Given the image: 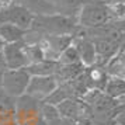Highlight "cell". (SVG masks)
I'll return each mask as SVG.
<instances>
[{"instance_id":"ffe728a7","label":"cell","mask_w":125,"mask_h":125,"mask_svg":"<svg viewBox=\"0 0 125 125\" xmlns=\"http://www.w3.org/2000/svg\"><path fill=\"white\" fill-rule=\"evenodd\" d=\"M118 100H121V101H124V100H125V94H124V96H121V97L118 98Z\"/></svg>"},{"instance_id":"9c48e42d","label":"cell","mask_w":125,"mask_h":125,"mask_svg":"<svg viewBox=\"0 0 125 125\" xmlns=\"http://www.w3.org/2000/svg\"><path fill=\"white\" fill-rule=\"evenodd\" d=\"M87 1L89 0H52V6L55 7V11L58 14L76 18L82 6Z\"/></svg>"},{"instance_id":"52a82bcc","label":"cell","mask_w":125,"mask_h":125,"mask_svg":"<svg viewBox=\"0 0 125 125\" xmlns=\"http://www.w3.org/2000/svg\"><path fill=\"white\" fill-rule=\"evenodd\" d=\"M93 44H94V49H96L97 61L96 63L103 59V62H107L115 55V52L118 51L119 41L113 40V38H94Z\"/></svg>"},{"instance_id":"2e32d148","label":"cell","mask_w":125,"mask_h":125,"mask_svg":"<svg viewBox=\"0 0 125 125\" xmlns=\"http://www.w3.org/2000/svg\"><path fill=\"white\" fill-rule=\"evenodd\" d=\"M40 114H41V117L45 119V121H48V122H52V121H56V119L61 118L56 107L55 105H51V104H45V103L41 107Z\"/></svg>"},{"instance_id":"44dd1931","label":"cell","mask_w":125,"mask_h":125,"mask_svg":"<svg viewBox=\"0 0 125 125\" xmlns=\"http://www.w3.org/2000/svg\"><path fill=\"white\" fill-rule=\"evenodd\" d=\"M3 45H4V44H3V42H1V40H0V49H1V48H3Z\"/></svg>"},{"instance_id":"9a60e30c","label":"cell","mask_w":125,"mask_h":125,"mask_svg":"<svg viewBox=\"0 0 125 125\" xmlns=\"http://www.w3.org/2000/svg\"><path fill=\"white\" fill-rule=\"evenodd\" d=\"M58 63L59 65H74V63H82L80 62L79 53L76 46L72 44L70 46H68L63 52H61V55L58 56Z\"/></svg>"},{"instance_id":"ac0fdd59","label":"cell","mask_w":125,"mask_h":125,"mask_svg":"<svg viewBox=\"0 0 125 125\" xmlns=\"http://www.w3.org/2000/svg\"><path fill=\"white\" fill-rule=\"evenodd\" d=\"M0 125H18V124H17V121H7V122H3Z\"/></svg>"},{"instance_id":"d6986e66","label":"cell","mask_w":125,"mask_h":125,"mask_svg":"<svg viewBox=\"0 0 125 125\" xmlns=\"http://www.w3.org/2000/svg\"><path fill=\"white\" fill-rule=\"evenodd\" d=\"M0 91H3V72H0Z\"/></svg>"},{"instance_id":"8fae6325","label":"cell","mask_w":125,"mask_h":125,"mask_svg":"<svg viewBox=\"0 0 125 125\" xmlns=\"http://www.w3.org/2000/svg\"><path fill=\"white\" fill-rule=\"evenodd\" d=\"M59 63L56 61H49V59H44L41 62L32 63L27 66V72L31 76H53L56 72Z\"/></svg>"},{"instance_id":"7402d4cb","label":"cell","mask_w":125,"mask_h":125,"mask_svg":"<svg viewBox=\"0 0 125 125\" xmlns=\"http://www.w3.org/2000/svg\"><path fill=\"white\" fill-rule=\"evenodd\" d=\"M48 1H49V3H51V4H52V0H48Z\"/></svg>"},{"instance_id":"5b68a950","label":"cell","mask_w":125,"mask_h":125,"mask_svg":"<svg viewBox=\"0 0 125 125\" xmlns=\"http://www.w3.org/2000/svg\"><path fill=\"white\" fill-rule=\"evenodd\" d=\"M56 87L58 82L55 79V76H31L25 94L31 96L38 101H42Z\"/></svg>"},{"instance_id":"277c9868","label":"cell","mask_w":125,"mask_h":125,"mask_svg":"<svg viewBox=\"0 0 125 125\" xmlns=\"http://www.w3.org/2000/svg\"><path fill=\"white\" fill-rule=\"evenodd\" d=\"M34 13L28 9L11 3L7 7H0V24H13L23 30H30L34 20Z\"/></svg>"},{"instance_id":"7c38bea8","label":"cell","mask_w":125,"mask_h":125,"mask_svg":"<svg viewBox=\"0 0 125 125\" xmlns=\"http://www.w3.org/2000/svg\"><path fill=\"white\" fill-rule=\"evenodd\" d=\"M59 117L66 119H77L82 114V103H77L73 98H66L65 101L56 105Z\"/></svg>"},{"instance_id":"e0dca14e","label":"cell","mask_w":125,"mask_h":125,"mask_svg":"<svg viewBox=\"0 0 125 125\" xmlns=\"http://www.w3.org/2000/svg\"><path fill=\"white\" fill-rule=\"evenodd\" d=\"M4 70H7V66L4 62V58H3V53L0 51V72H4Z\"/></svg>"},{"instance_id":"4fadbf2b","label":"cell","mask_w":125,"mask_h":125,"mask_svg":"<svg viewBox=\"0 0 125 125\" xmlns=\"http://www.w3.org/2000/svg\"><path fill=\"white\" fill-rule=\"evenodd\" d=\"M25 30L13 24H0V40L3 44H13L23 41Z\"/></svg>"},{"instance_id":"8992f818","label":"cell","mask_w":125,"mask_h":125,"mask_svg":"<svg viewBox=\"0 0 125 125\" xmlns=\"http://www.w3.org/2000/svg\"><path fill=\"white\" fill-rule=\"evenodd\" d=\"M4 58L7 69H23L28 66V59L24 51V42H13V44H4L0 49Z\"/></svg>"},{"instance_id":"3957f363","label":"cell","mask_w":125,"mask_h":125,"mask_svg":"<svg viewBox=\"0 0 125 125\" xmlns=\"http://www.w3.org/2000/svg\"><path fill=\"white\" fill-rule=\"evenodd\" d=\"M31 74L27 69H7L3 72V91L9 96L17 97L25 94Z\"/></svg>"},{"instance_id":"5bb4252c","label":"cell","mask_w":125,"mask_h":125,"mask_svg":"<svg viewBox=\"0 0 125 125\" xmlns=\"http://www.w3.org/2000/svg\"><path fill=\"white\" fill-rule=\"evenodd\" d=\"M104 91L107 96L113 97V98H119L125 94V80L119 79V77H113V79L107 80Z\"/></svg>"},{"instance_id":"30bf717a","label":"cell","mask_w":125,"mask_h":125,"mask_svg":"<svg viewBox=\"0 0 125 125\" xmlns=\"http://www.w3.org/2000/svg\"><path fill=\"white\" fill-rule=\"evenodd\" d=\"M13 3L28 9L31 13H34L35 16L56 13L55 11V7L52 6L48 0H13Z\"/></svg>"},{"instance_id":"6da1fadb","label":"cell","mask_w":125,"mask_h":125,"mask_svg":"<svg viewBox=\"0 0 125 125\" xmlns=\"http://www.w3.org/2000/svg\"><path fill=\"white\" fill-rule=\"evenodd\" d=\"M77 28V20L62 14H40L34 16L31 30L42 37L46 35H73Z\"/></svg>"},{"instance_id":"ba28073f","label":"cell","mask_w":125,"mask_h":125,"mask_svg":"<svg viewBox=\"0 0 125 125\" xmlns=\"http://www.w3.org/2000/svg\"><path fill=\"white\" fill-rule=\"evenodd\" d=\"M73 42H74V40H73ZM73 45L76 46L79 58H80V62L83 63L84 68H90L93 65H96L97 55H96V49H94L93 41L89 40V38H79Z\"/></svg>"},{"instance_id":"7a4b0ae2","label":"cell","mask_w":125,"mask_h":125,"mask_svg":"<svg viewBox=\"0 0 125 125\" xmlns=\"http://www.w3.org/2000/svg\"><path fill=\"white\" fill-rule=\"evenodd\" d=\"M77 25L83 28H98L110 23V13L103 0H89L84 3L77 14Z\"/></svg>"}]
</instances>
